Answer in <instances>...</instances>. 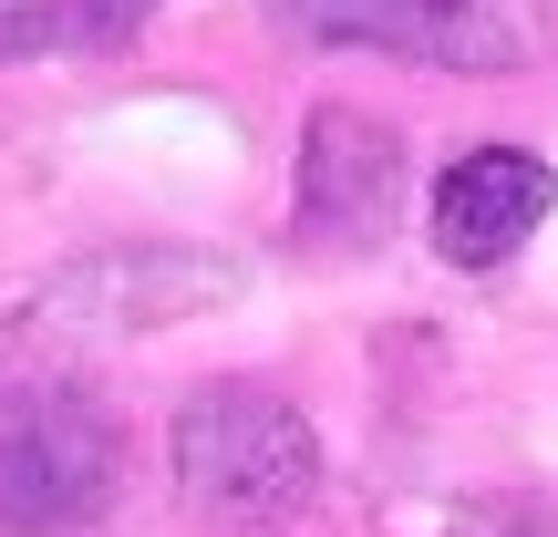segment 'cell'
Masks as SVG:
<instances>
[{
    "instance_id": "cell-1",
    "label": "cell",
    "mask_w": 558,
    "mask_h": 537,
    "mask_svg": "<svg viewBox=\"0 0 558 537\" xmlns=\"http://www.w3.org/2000/svg\"><path fill=\"white\" fill-rule=\"evenodd\" d=\"M177 486L207 527H290L320 497V435L269 382H207L177 414Z\"/></svg>"
},
{
    "instance_id": "cell-2",
    "label": "cell",
    "mask_w": 558,
    "mask_h": 537,
    "mask_svg": "<svg viewBox=\"0 0 558 537\" xmlns=\"http://www.w3.org/2000/svg\"><path fill=\"white\" fill-rule=\"evenodd\" d=\"M124 435L73 382H21L0 403V537H73L114 507Z\"/></svg>"
},
{
    "instance_id": "cell-3",
    "label": "cell",
    "mask_w": 558,
    "mask_h": 537,
    "mask_svg": "<svg viewBox=\"0 0 558 537\" xmlns=\"http://www.w3.org/2000/svg\"><path fill=\"white\" fill-rule=\"evenodd\" d=\"M290 32L403 52L435 73H527L558 52V0H269Z\"/></svg>"
},
{
    "instance_id": "cell-4",
    "label": "cell",
    "mask_w": 558,
    "mask_h": 537,
    "mask_svg": "<svg viewBox=\"0 0 558 537\" xmlns=\"http://www.w3.org/2000/svg\"><path fill=\"white\" fill-rule=\"evenodd\" d=\"M403 207V135L362 103L300 124V248H373Z\"/></svg>"
},
{
    "instance_id": "cell-5",
    "label": "cell",
    "mask_w": 558,
    "mask_h": 537,
    "mask_svg": "<svg viewBox=\"0 0 558 537\" xmlns=\"http://www.w3.org/2000/svg\"><path fill=\"white\" fill-rule=\"evenodd\" d=\"M548 207H558V176L527 156V145H476V156H456L435 176L424 228H435V248L456 269H497V259H518V248L538 239Z\"/></svg>"
},
{
    "instance_id": "cell-6",
    "label": "cell",
    "mask_w": 558,
    "mask_h": 537,
    "mask_svg": "<svg viewBox=\"0 0 558 537\" xmlns=\"http://www.w3.org/2000/svg\"><path fill=\"white\" fill-rule=\"evenodd\" d=\"M156 0H0V62L41 52H124Z\"/></svg>"
}]
</instances>
